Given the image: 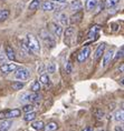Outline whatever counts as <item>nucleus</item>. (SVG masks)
I'll return each instance as SVG.
<instances>
[{
	"mask_svg": "<svg viewBox=\"0 0 124 131\" xmlns=\"http://www.w3.org/2000/svg\"><path fill=\"white\" fill-rule=\"evenodd\" d=\"M26 45H27L28 49L30 51H32L34 53H39L40 51V45H39L38 39L35 37L34 35H27V38H26Z\"/></svg>",
	"mask_w": 124,
	"mask_h": 131,
	"instance_id": "nucleus-1",
	"label": "nucleus"
},
{
	"mask_svg": "<svg viewBox=\"0 0 124 131\" xmlns=\"http://www.w3.org/2000/svg\"><path fill=\"white\" fill-rule=\"evenodd\" d=\"M20 110L19 109H12V110H7L4 112H0V119H14V118H18L20 116Z\"/></svg>",
	"mask_w": 124,
	"mask_h": 131,
	"instance_id": "nucleus-2",
	"label": "nucleus"
},
{
	"mask_svg": "<svg viewBox=\"0 0 124 131\" xmlns=\"http://www.w3.org/2000/svg\"><path fill=\"white\" fill-rule=\"evenodd\" d=\"M16 70L17 71L15 72V77H16V79H18V80L25 81V80L28 79L29 76H30L29 70L26 69V68H19V69H16Z\"/></svg>",
	"mask_w": 124,
	"mask_h": 131,
	"instance_id": "nucleus-3",
	"label": "nucleus"
},
{
	"mask_svg": "<svg viewBox=\"0 0 124 131\" xmlns=\"http://www.w3.org/2000/svg\"><path fill=\"white\" fill-rule=\"evenodd\" d=\"M40 38L43 39L45 42H46L47 46L50 45L51 47H54V45H55V39H54L53 36H50V34H49V32H48L47 30L43 29V30L40 31Z\"/></svg>",
	"mask_w": 124,
	"mask_h": 131,
	"instance_id": "nucleus-4",
	"label": "nucleus"
},
{
	"mask_svg": "<svg viewBox=\"0 0 124 131\" xmlns=\"http://www.w3.org/2000/svg\"><path fill=\"white\" fill-rule=\"evenodd\" d=\"M74 32H75V29L74 27H68L66 28V30H65V43H66L68 47H70L72 46V40H73V37H74Z\"/></svg>",
	"mask_w": 124,
	"mask_h": 131,
	"instance_id": "nucleus-5",
	"label": "nucleus"
},
{
	"mask_svg": "<svg viewBox=\"0 0 124 131\" xmlns=\"http://www.w3.org/2000/svg\"><path fill=\"white\" fill-rule=\"evenodd\" d=\"M17 68L18 67L16 63H4L0 66V72L4 74H8V73L12 72V71H15Z\"/></svg>",
	"mask_w": 124,
	"mask_h": 131,
	"instance_id": "nucleus-6",
	"label": "nucleus"
},
{
	"mask_svg": "<svg viewBox=\"0 0 124 131\" xmlns=\"http://www.w3.org/2000/svg\"><path fill=\"white\" fill-rule=\"evenodd\" d=\"M49 30L54 36L56 37H60L61 34H63V27H60V25L56 24V22H50L49 24Z\"/></svg>",
	"mask_w": 124,
	"mask_h": 131,
	"instance_id": "nucleus-7",
	"label": "nucleus"
},
{
	"mask_svg": "<svg viewBox=\"0 0 124 131\" xmlns=\"http://www.w3.org/2000/svg\"><path fill=\"white\" fill-rule=\"evenodd\" d=\"M90 53H91L90 47H84L79 52H78V54H77V61L78 62H84L87 58H88Z\"/></svg>",
	"mask_w": 124,
	"mask_h": 131,
	"instance_id": "nucleus-8",
	"label": "nucleus"
},
{
	"mask_svg": "<svg viewBox=\"0 0 124 131\" xmlns=\"http://www.w3.org/2000/svg\"><path fill=\"white\" fill-rule=\"evenodd\" d=\"M58 4H56V2H53V1H45L43 4V10L44 11H54L55 9L57 8Z\"/></svg>",
	"mask_w": 124,
	"mask_h": 131,
	"instance_id": "nucleus-9",
	"label": "nucleus"
},
{
	"mask_svg": "<svg viewBox=\"0 0 124 131\" xmlns=\"http://www.w3.org/2000/svg\"><path fill=\"white\" fill-rule=\"evenodd\" d=\"M113 54H114L113 50H109L107 52L104 53V56H103V61H102V66H103V67H106V66L110 63L111 60L113 59Z\"/></svg>",
	"mask_w": 124,
	"mask_h": 131,
	"instance_id": "nucleus-10",
	"label": "nucleus"
},
{
	"mask_svg": "<svg viewBox=\"0 0 124 131\" xmlns=\"http://www.w3.org/2000/svg\"><path fill=\"white\" fill-rule=\"evenodd\" d=\"M5 54L7 59L9 60H16V54H15V51L10 46H6L5 47Z\"/></svg>",
	"mask_w": 124,
	"mask_h": 131,
	"instance_id": "nucleus-11",
	"label": "nucleus"
},
{
	"mask_svg": "<svg viewBox=\"0 0 124 131\" xmlns=\"http://www.w3.org/2000/svg\"><path fill=\"white\" fill-rule=\"evenodd\" d=\"M105 43H101L99 47L96 48V50H95V53H94V59L95 60H97L99 58L102 57V54L104 53V50H105Z\"/></svg>",
	"mask_w": 124,
	"mask_h": 131,
	"instance_id": "nucleus-12",
	"label": "nucleus"
},
{
	"mask_svg": "<svg viewBox=\"0 0 124 131\" xmlns=\"http://www.w3.org/2000/svg\"><path fill=\"white\" fill-rule=\"evenodd\" d=\"M82 7H83V5H82L81 0H73V1L69 4V8L72 10H75V11L81 10Z\"/></svg>",
	"mask_w": 124,
	"mask_h": 131,
	"instance_id": "nucleus-13",
	"label": "nucleus"
},
{
	"mask_svg": "<svg viewBox=\"0 0 124 131\" xmlns=\"http://www.w3.org/2000/svg\"><path fill=\"white\" fill-rule=\"evenodd\" d=\"M82 17H83V12L78 11V12H75V15L72 16L69 20H70L72 24H78V22L82 20Z\"/></svg>",
	"mask_w": 124,
	"mask_h": 131,
	"instance_id": "nucleus-14",
	"label": "nucleus"
},
{
	"mask_svg": "<svg viewBox=\"0 0 124 131\" xmlns=\"http://www.w3.org/2000/svg\"><path fill=\"white\" fill-rule=\"evenodd\" d=\"M97 4H99V0H86V4H85V7L87 10H93V9L96 8Z\"/></svg>",
	"mask_w": 124,
	"mask_h": 131,
	"instance_id": "nucleus-15",
	"label": "nucleus"
},
{
	"mask_svg": "<svg viewBox=\"0 0 124 131\" xmlns=\"http://www.w3.org/2000/svg\"><path fill=\"white\" fill-rule=\"evenodd\" d=\"M11 121L10 120H4V121H1L0 122V131H7L9 128L11 127Z\"/></svg>",
	"mask_w": 124,
	"mask_h": 131,
	"instance_id": "nucleus-16",
	"label": "nucleus"
},
{
	"mask_svg": "<svg viewBox=\"0 0 124 131\" xmlns=\"http://www.w3.org/2000/svg\"><path fill=\"white\" fill-rule=\"evenodd\" d=\"M10 16V11L8 9H0V22L7 20Z\"/></svg>",
	"mask_w": 124,
	"mask_h": 131,
	"instance_id": "nucleus-17",
	"label": "nucleus"
},
{
	"mask_svg": "<svg viewBox=\"0 0 124 131\" xmlns=\"http://www.w3.org/2000/svg\"><path fill=\"white\" fill-rule=\"evenodd\" d=\"M31 127L34 128L35 130H37V131H41V130H44L45 124H44L43 121H32Z\"/></svg>",
	"mask_w": 124,
	"mask_h": 131,
	"instance_id": "nucleus-18",
	"label": "nucleus"
},
{
	"mask_svg": "<svg viewBox=\"0 0 124 131\" xmlns=\"http://www.w3.org/2000/svg\"><path fill=\"white\" fill-rule=\"evenodd\" d=\"M99 31H100V26H93L92 28H91V30L88 32V38L90 39H92L93 37H95V36H97V34H99Z\"/></svg>",
	"mask_w": 124,
	"mask_h": 131,
	"instance_id": "nucleus-19",
	"label": "nucleus"
},
{
	"mask_svg": "<svg viewBox=\"0 0 124 131\" xmlns=\"http://www.w3.org/2000/svg\"><path fill=\"white\" fill-rule=\"evenodd\" d=\"M58 124L56 122H49L46 127H44V131H56Z\"/></svg>",
	"mask_w": 124,
	"mask_h": 131,
	"instance_id": "nucleus-20",
	"label": "nucleus"
},
{
	"mask_svg": "<svg viewBox=\"0 0 124 131\" xmlns=\"http://www.w3.org/2000/svg\"><path fill=\"white\" fill-rule=\"evenodd\" d=\"M114 119L117 122H122L123 121V109L121 110H117L115 113H114Z\"/></svg>",
	"mask_w": 124,
	"mask_h": 131,
	"instance_id": "nucleus-21",
	"label": "nucleus"
},
{
	"mask_svg": "<svg viewBox=\"0 0 124 131\" xmlns=\"http://www.w3.org/2000/svg\"><path fill=\"white\" fill-rule=\"evenodd\" d=\"M36 112H34V111H31V112H27L24 116V119L26 120V121H34L35 119H36Z\"/></svg>",
	"mask_w": 124,
	"mask_h": 131,
	"instance_id": "nucleus-22",
	"label": "nucleus"
},
{
	"mask_svg": "<svg viewBox=\"0 0 124 131\" xmlns=\"http://www.w3.org/2000/svg\"><path fill=\"white\" fill-rule=\"evenodd\" d=\"M40 88H41V83L39 82V81H35L34 83H32V86H31V92H38L39 90H40Z\"/></svg>",
	"mask_w": 124,
	"mask_h": 131,
	"instance_id": "nucleus-23",
	"label": "nucleus"
},
{
	"mask_svg": "<svg viewBox=\"0 0 124 131\" xmlns=\"http://www.w3.org/2000/svg\"><path fill=\"white\" fill-rule=\"evenodd\" d=\"M120 2V0H106V2H105V7L107 9H111V8H113L115 5H117Z\"/></svg>",
	"mask_w": 124,
	"mask_h": 131,
	"instance_id": "nucleus-24",
	"label": "nucleus"
},
{
	"mask_svg": "<svg viewBox=\"0 0 124 131\" xmlns=\"http://www.w3.org/2000/svg\"><path fill=\"white\" fill-rule=\"evenodd\" d=\"M39 5H40L39 0H32L30 4H29V9L30 10H36V9L39 8Z\"/></svg>",
	"mask_w": 124,
	"mask_h": 131,
	"instance_id": "nucleus-25",
	"label": "nucleus"
},
{
	"mask_svg": "<svg viewBox=\"0 0 124 131\" xmlns=\"http://www.w3.org/2000/svg\"><path fill=\"white\" fill-rule=\"evenodd\" d=\"M59 21H60L61 26H68V24H69V21H68L67 16L65 15V14L59 15Z\"/></svg>",
	"mask_w": 124,
	"mask_h": 131,
	"instance_id": "nucleus-26",
	"label": "nucleus"
},
{
	"mask_svg": "<svg viewBox=\"0 0 124 131\" xmlns=\"http://www.w3.org/2000/svg\"><path fill=\"white\" fill-rule=\"evenodd\" d=\"M21 102H30V92H25L20 96Z\"/></svg>",
	"mask_w": 124,
	"mask_h": 131,
	"instance_id": "nucleus-27",
	"label": "nucleus"
},
{
	"mask_svg": "<svg viewBox=\"0 0 124 131\" xmlns=\"http://www.w3.org/2000/svg\"><path fill=\"white\" fill-rule=\"evenodd\" d=\"M46 71L48 73H54L55 71H56V64H55L54 62H49L46 68Z\"/></svg>",
	"mask_w": 124,
	"mask_h": 131,
	"instance_id": "nucleus-28",
	"label": "nucleus"
},
{
	"mask_svg": "<svg viewBox=\"0 0 124 131\" xmlns=\"http://www.w3.org/2000/svg\"><path fill=\"white\" fill-rule=\"evenodd\" d=\"M39 82L43 84L49 83V77H48V74H41V76L39 77Z\"/></svg>",
	"mask_w": 124,
	"mask_h": 131,
	"instance_id": "nucleus-29",
	"label": "nucleus"
},
{
	"mask_svg": "<svg viewBox=\"0 0 124 131\" xmlns=\"http://www.w3.org/2000/svg\"><path fill=\"white\" fill-rule=\"evenodd\" d=\"M11 88L15 90H20L24 88V83L22 82H18V81H15V82L11 83Z\"/></svg>",
	"mask_w": 124,
	"mask_h": 131,
	"instance_id": "nucleus-30",
	"label": "nucleus"
},
{
	"mask_svg": "<svg viewBox=\"0 0 124 131\" xmlns=\"http://www.w3.org/2000/svg\"><path fill=\"white\" fill-rule=\"evenodd\" d=\"M34 110V106H32L31 103H28V104H26V106H24L22 107V111H24V112H31V111Z\"/></svg>",
	"mask_w": 124,
	"mask_h": 131,
	"instance_id": "nucleus-31",
	"label": "nucleus"
},
{
	"mask_svg": "<svg viewBox=\"0 0 124 131\" xmlns=\"http://www.w3.org/2000/svg\"><path fill=\"white\" fill-rule=\"evenodd\" d=\"M94 114H95V117L97 119H103L104 118V111L100 110V109H95L94 110Z\"/></svg>",
	"mask_w": 124,
	"mask_h": 131,
	"instance_id": "nucleus-32",
	"label": "nucleus"
},
{
	"mask_svg": "<svg viewBox=\"0 0 124 131\" xmlns=\"http://www.w3.org/2000/svg\"><path fill=\"white\" fill-rule=\"evenodd\" d=\"M65 69H66V72H67V73H70L72 71H73V63H72L70 61H67Z\"/></svg>",
	"mask_w": 124,
	"mask_h": 131,
	"instance_id": "nucleus-33",
	"label": "nucleus"
},
{
	"mask_svg": "<svg viewBox=\"0 0 124 131\" xmlns=\"http://www.w3.org/2000/svg\"><path fill=\"white\" fill-rule=\"evenodd\" d=\"M6 61H7V57H6V54L0 52V63L4 64V62H6Z\"/></svg>",
	"mask_w": 124,
	"mask_h": 131,
	"instance_id": "nucleus-34",
	"label": "nucleus"
},
{
	"mask_svg": "<svg viewBox=\"0 0 124 131\" xmlns=\"http://www.w3.org/2000/svg\"><path fill=\"white\" fill-rule=\"evenodd\" d=\"M122 57H123V48H121V50L117 51V54H116L115 59H119V58H122Z\"/></svg>",
	"mask_w": 124,
	"mask_h": 131,
	"instance_id": "nucleus-35",
	"label": "nucleus"
},
{
	"mask_svg": "<svg viewBox=\"0 0 124 131\" xmlns=\"http://www.w3.org/2000/svg\"><path fill=\"white\" fill-rule=\"evenodd\" d=\"M38 72H39V73L44 72V66H43V64H40V67H38Z\"/></svg>",
	"mask_w": 124,
	"mask_h": 131,
	"instance_id": "nucleus-36",
	"label": "nucleus"
},
{
	"mask_svg": "<svg viewBox=\"0 0 124 131\" xmlns=\"http://www.w3.org/2000/svg\"><path fill=\"white\" fill-rule=\"evenodd\" d=\"M114 131H123V128L120 127V126H116L115 128H114Z\"/></svg>",
	"mask_w": 124,
	"mask_h": 131,
	"instance_id": "nucleus-37",
	"label": "nucleus"
},
{
	"mask_svg": "<svg viewBox=\"0 0 124 131\" xmlns=\"http://www.w3.org/2000/svg\"><path fill=\"white\" fill-rule=\"evenodd\" d=\"M53 2H56V4H63V2H65L66 0H51Z\"/></svg>",
	"mask_w": 124,
	"mask_h": 131,
	"instance_id": "nucleus-38",
	"label": "nucleus"
},
{
	"mask_svg": "<svg viewBox=\"0 0 124 131\" xmlns=\"http://www.w3.org/2000/svg\"><path fill=\"white\" fill-rule=\"evenodd\" d=\"M82 131H93V129H92V128H91V127H86L85 129H83Z\"/></svg>",
	"mask_w": 124,
	"mask_h": 131,
	"instance_id": "nucleus-39",
	"label": "nucleus"
},
{
	"mask_svg": "<svg viewBox=\"0 0 124 131\" xmlns=\"http://www.w3.org/2000/svg\"><path fill=\"white\" fill-rule=\"evenodd\" d=\"M97 131H105V130H104V129H99Z\"/></svg>",
	"mask_w": 124,
	"mask_h": 131,
	"instance_id": "nucleus-40",
	"label": "nucleus"
}]
</instances>
